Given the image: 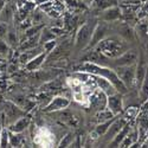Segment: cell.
I'll list each match as a JSON object with an SVG mask.
<instances>
[{
    "label": "cell",
    "mask_w": 148,
    "mask_h": 148,
    "mask_svg": "<svg viewBox=\"0 0 148 148\" xmlns=\"http://www.w3.org/2000/svg\"><path fill=\"white\" fill-rule=\"evenodd\" d=\"M6 42H8V44L11 46H16L17 45V42H18V37H17V33L13 29H8V33H7V37H6Z\"/></svg>",
    "instance_id": "25"
},
{
    "label": "cell",
    "mask_w": 148,
    "mask_h": 148,
    "mask_svg": "<svg viewBox=\"0 0 148 148\" xmlns=\"http://www.w3.org/2000/svg\"><path fill=\"white\" fill-rule=\"evenodd\" d=\"M95 26L96 25H91L90 21H88V23L83 24L78 29V32L76 34V39H75V46L77 50H83V49L88 47Z\"/></svg>",
    "instance_id": "3"
},
{
    "label": "cell",
    "mask_w": 148,
    "mask_h": 148,
    "mask_svg": "<svg viewBox=\"0 0 148 148\" xmlns=\"http://www.w3.org/2000/svg\"><path fill=\"white\" fill-rule=\"evenodd\" d=\"M148 70V64H147V60L143 58V56H139L138 58V64H136V83L141 84L145 76H146V72Z\"/></svg>",
    "instance_id": "13"
},
{
    "label": "cell",
    "mask_w": 148,
    "mask_h": 148,
    "mask_svg": "<svg viewBox=\"0 0 148 148\" xmlns=\"http://www.w3.org/2000/svg\"><path fill=\"white\" fill-rule=\"evenodd\" d=\"M117 0H94L91 3V8L97 12H102L109 7L116 6Z\"/></svg>",
    "instance_id": "15"
},
{
    "label": "cell",
    "mask_w": 148,
    "mask_h": 148,
    "mask_svg": "<svg viewBox=\"0 0 148 148\" xmlns=\"http://www.w3.org/2000/svg\"><path fill=\"white\" fill-rule=\"evenodd\" d=\"M10 145V133L6 129L0 132V147H8Z\"/></svg>",
    "instance_id": "24"
},
{
    "label": "cell",
    "mask_w": 148,
    "mask_h": 148,
    "mask_svg": "<svg viewBox=\"0 0 148 148\" xmlns=\"http://www.w3.org/2000/svg\"><path fill=\"white\" fill-rule=\"evenodd\" d=\"M122 16V12H121V8L117 7V6H113V7H109L104 11L101 12L100 14V18L103 20V21H116L121 18Z\"/></svg>",
    "instance_id": "10"
},
{
    "label": "cell",
    "mask_w": 148,
    "mask_h": 148,
    "mask_svg": "<svg viewBox=\"0 0 148 148\" xmlns=\"http://www.w3.org/2000/svg\"><path fill=\"white\" fill-rule=\"evenodd\" d=\"M115 119H116V116L109 119V120H107V121L100 122V123L97 125V127L95 128V133L98 135V136H103V135L106 134V132L108 130V128L110 127V125H112V123L115 121Z\"/></svg>",
    "instance_id": "20"
},
{
    "label": "cell",
    "mask_w": 148,
    "mask_h": 148,
    "mask_svg": "<svg viewBox=\"0 0 148 148\" xmlns=\"http://www.w3.org/2000/svg\"><path fill=\"white\" fill-rule=\"evenodd\" d=\"M139 55L135 50H127L125 53H122L120 57L114 59V64L116 66H122V65H130L138 63Z\"/></svg>",
    "instance_id": "6"
},
{
    "label": "cell",
    "mask_w": 148,
    "mask_h": 148,
    "mask_svg": "<svg viewBox=\"0 0 148 148\" xmlns=\"http://www.w3.org/2000/svg\"><path fill=\"white\" fill-rule=\"evenodd\" d=\"M5 114H6V116L8 117V121L14 120V122H16V120L23 114V112H21V110H20L14 103L7 102V103L5 104Z\"/></svg>",
    "instance_id": "16"
},
{
    "label": "cell",
    "mask_w": 148,
    "mask_h": 148,
    "mask_svg": "<svg viewBox=\"0 0 148 148\" xmlns=\"http://www.w3.org/2000/svg\"><path fill=\"white\" fill-rule=\"evenodd\" d=\"M81 71H84V72H89V73H92V75H96V76H102L107 79H109L110 82H112L114 84V87L116 88V90L119 92H122L125 94L127 92L128 88L125 85V83H123L120 77L117 76V73L115 70L113 69H109V68H106V66H102L100 64H96L94 63V62H91V63H84L81 68H79Z\"/></svg>",
    "instance_id": "1"
},
{
    "label": "cell",
    "mask_w": 148,
    "mask_h": 148,
    "mask_svg": "<svg viewBox=\"0 0 148 148\" xmlns=\"http://www.w3.org/2000/svg\"><path fill=\"white\" fill-rule=\"evenodd\" d=\"M7 52H8V45H7V43L4 39L0 38V56L5 57L7 55Z\"/></svg>",
    "instance_id": "30"
},
{
    "label": "cell",
    "mask_w": 148,
    "mask_h": 148,
    "mask_svg": "<svg viewBox=\"0 0 148 148\" xmlns=\"http://www.w3.org/2000/svg\"><path fill=\"white\" fill-rule=\"evenodd\" d=\"M7 33H8V26H7V24L0 21V38H1V39H6Z\"/></svg>",
    "instance_id": "29"
},
{
    "label": "cell",
    "mask_w": 148,
    "mask_h": 148,
    "mask_svg": "<svg viewBox=\"0 0 148 148\" xmlns=\"http://www.w3.org/2000/svg\"><path fill=\"white\" fill-rule=\"evenodd\" d=\"M126 121L125 120H117V119H115V121L110 125V127L108 128V130L106 132V134L103 135L104 136V139H106V141L107 142H110L112 141L116 135H117V133L125 127V125H126Z\"/></svg>",
    "instance_id": "9"
},
{
    "label": "cell",
    "mask_w": 148,
    "mask_h": 148,
    "mask_svg": "<svg viewBox=\"0 0 148 148\" xmlns=\"http://www.w3.org/2000/svg\"><path fill=\"white\" fill-rule=\"evenodd\" d=\"M107 31H108V27H107L106 24H96L88 47H94V46H96L98 43H100L102 39H104L106 36H107Z\"/></svg>",
    "instance_id": "7"
},
{
    "label": "cell",
    "mask_w": 148,
    "mask_h": 148,
    "mask_svg": "<svg viewBox=\"0 0 148 148\" xmlns=\"http://www.w3.org/2000/svg\"><path fill=\"white\" fill-rule=\"evenodd\" d=\"M20 142V136H19V133H13V134H10V145L11 146H19Z\"/></svg>",
    "instance_id": "28"
},
{
    "label": "cell",
    "mask_w": 148,
    "mask_h": 148,
    "mask_svg": "<svg viewBox=\"0 0 148 148\" xmlns=\"http://www.w3.org/2000/svg\"><path fill=\"white\" fill-rule=\"evenodd\" d=\"M97 49L100 53L108 58H117L122 53H125L128 49V43L119 38V37H108V38L102 39L100 43L97 44Z\"/></svg>",
    "instance_id": "2"
},
{
    "label": "cell",
    "mask_w": 148,
    "mask_h": 148,
    "mask_svg": "<svg viewBox=\"0 0 148 148\" xmlns=\"http://www.w3.org/2000/svg\"><path fill=\"white\" fill-rule=\"evenodd\" d=\"M29 125H30V119L24 116V117H20L19 120H17L13 125L10 127V129L12 133H19L20 134L29 127Z\"/></svg>",
    "instance_id": "17"
},
{
    "label": "cell",
    "mask_w": 148,
    "mask_h": 148,
    "mask_svg": "<svg viewBox=\"0 0 148 148\" xmlns=\"http://www.w3.org/2000/svg\"><path fill=\"white\" fill-rule=\"evenodd\" d=\"M115 71L127 88H132L136 83V65L135 64L116 66Z\"/></svg>",
    "instance_id": "4"
},
{
    "label": "cell",
    "mask_w": 148,
    "mask_h": 148,
    "mask_svg": "<svg viewBox=\"0 0 148 148\" xmlns=\"http://www.w3.org/2000/svg\"><path fill=\"white\" fill-rule=\"evenodd\" d=\"M140 95L141 97L143 98V100H146V98L148 97V70L146 72V76L141 83V88H140Z\"/></svg>",
    "instance_id": "23"
},
{
    "label": "cell",
    "mask_w": 148,
    "mask_h": 148,
    "mask_svg": "<svg viewBox=\"0 0 148 148\" xmlns=\"http://www.w3.org/2000/svg\"><path fill=\"white\" fill-rule=\"evenodd\" d=\"M129 132H130V126L128 125V123H126L125 127H123V128L117 133L116 136L109 142V146H110V147H120L121 142L123 141V139L126 138V135H127Z\"/></svg>",
    "instance_id": "18"
},
{
    "label": "cell",
    "mask_w": 148,
    "mask_h": 148,
    "mask_svg": "<svg viewBox=\"0 0 148 148\" xmlns=\"http://www.w3.org/2000/svg\"><path fill=\"white\" fill-rule=\"evenodd\" d=\"M46 57H47V52H44V53L40 52V53H38V55L34 56L31 60H29L27 63L25 64L26 65V69L30 70V71L37 70L38 68H40L43 65V63H44V60L46 59Z\"/></svg>",
    "instance_id": "14"
},
{
    "label": "cell",
    "mask_w": 148,
    "mask_h": 148,
    "mask_svg": "<svg viewBox=\"0 0 148 148\" xmlns=\"http://www.w3.org/2000/svg\"><path fill=\"white\" fill-rule=\"evenodd\" d=\"M55 47H56V42L55 40H50V42H47V43L44 44V50L47 53H51V51H53Z\"/></svg>",
    "instance_id": "31"
},
{
    "label": "cell",
    "mask_w": 148,
    "mask_h": 148,
    "mask_svg": "<svg viewBox=\"0 0 148 148\" xmlns=\"http://www.w3.org/2000/svg\"><path fill=\"white\" fill-rule=\"evenodd\" d=\"M39 34H40V32L38 34L33 36V37H30V38L23 40L21 45H20V50L21 51H26V50H31V49L37 47V45L39 44Z\"/></svg>",
    "instance_id": "19"
},
{
    "label": "cell",
    "mask_w": 148,
    "mask_h": 148,
    "mask_svg": "<svg viewBox=\"0 0 148 148\" xmlns=\"http://www.w3.org/2000/svg\"><path fill=\"white\" fill-rule=\"evenodd\" d=\"M55 39V33L52 30H47V29H44L42 30L40 34H39V44H45L50 40H53Z\"/></svg>",
    "instance_id": "21"
},
{
    "label": "cell",
    "mask_w": 148,
    "mask_h": 148,
    "mask_svg": "<svg viewBox=\"0 0 148 148\" xmlns=\"http://www.w3.org/2000/svg\"><path fill=\"white\" fill-rule=\"evenodd\" d=\"M14 14H16V8L11 3L5 4V6L3 7L1 12H0V21L3 23H10L14 19Z\"/></svg>",
    "instance_id": "12"
},
{
    "label": "cell",
    "mask_w": 148,
    "mask_h": 148,
    "mask_svg": "<svg viewBox=\"0 0 148 148\" xmlns=\"http://www.w3.org/2000/svg\"><path fill=\"white\" fill-rule=\"evenodd\" d=\"M70 104V101L66 97L63 96H57L53 100H51V102L47 104V107L45 108L46 113H51V112H59V110H64Z\"/></svg>",
    "instance_id": "8"
},
{
    "label": "cell",
    "mask_w": 148,
    "mask_h": 148,
    "mask_svg": "<svg viewBox=\"0 0 148 148\" xmlns=\"http://www.w3.org/2000/svg\"><path fill=\"white\" fill-rule=\"evenodd\" d=\"M95 76H96V75H95ZM96 87L100 88L107 96L117 92L116 88L114 87V84L110 82L109 79H107V78H104V77H102V76H96Z\"/></svg>",
    "instance_id": "11"
},
{
    "label": "cell",
    "mask_w": 148,
    "mask_h": 148,
    "mask_svg": "<svg viewBox=\"0 0 148 148\" xmlns=\"http://www.w3.org/2000/svg\"><path fill=\"white\" fill-rule=\"evenodd\" d=\"M136 140H138L136 132H133V133L129 132V133L126 135V138L123 139V141L121 142L120 147H130V146H133L135 142H136Z\"/></svg>",
    "instance_id": "22"
},
{
    "label": "cell",
    "mask_w": 148,
    "mask_h": 148,
    "mask_svg": "<svg viewBox=\"0 0 148 148\" xmlns=\"http://www.w3.org/2000/svg\"><path fill=\"white\" fill-rule=\"evenodd\" d=\"M43 19H44V13H43L40 10H36V11L33 12L32 23L34 24V25H42Z\"/></svg>",
    "instance_id": "26"
},
{
    "label": "cell",
    "mask_w": 148,
    "mask_h": 148,
    "mask_svg": "<svg viewBox=\"0 0 148 148\" xmlns=\"http://www.w3.org/2000/svg\"><path fill=\"white\" fill-rule=\"evenodd\" d=\"M72 140H73V135L71 133H69V134H66L64 136V139L60 141L59 146L60 147H68V146H70L72 143Z\"/></svg>",
    "instance_id": "27"
},
{
    "label": "cell",
    "mask_w": 148,
    "mask_h": 148,
    "mask_svg": "<svg viewBox=\"0 0 148 148\" xmlns=\"http://www.w3.org/2000/svg\"><path fill=\"white\" fill-rule=\"evenodd\" d=\"M123 98L120 92H115L113 95H109L107 97V108L109 112H112L113 115H119L123 110Z\"/></svg>",
    "instance_id": "5"
}]
</instances>
